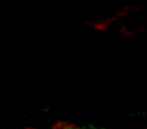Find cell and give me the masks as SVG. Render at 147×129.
Masks as SVG:
<instances>
[{
    "instance_id": "3",
    "label": "cell",
    "mask_w": 147,
    "mask_h": 129,
    "mask_svg": "<svg viewBox=\"0 0 147 129\" xmlns=\"http://www.w3.org/2000/svg\"><path fill=\"white\" fill-rule=\"evenodd\" d=\"M120 36H121V38H134L136 33L131 32V31H128L125 26H121V28H120Z\"/></svg>"
},
{
    "instance_id": "1",
    "label": "cell",
    "mask_w": 147,
    "mask_h": 129,
    "mask_svg": "<svg viewBox=\"0 0 147 129\" xmlns=\"http://www.w3.org/2000/svg\"><path fill=\"white\" fill-rule=\"evenodd\" d=\"M115 22H118V19H117L115 16H111V18H105V19H102V20L91 22V23H88V25L92 26V28L97 29V31L104 32V31H107V29L110 28V25H113V23H115Z\"/></svg>"
},
{
    "instance_id": "6",
    "label": "cell",
    "mask_w": 147,
    "mask_h": 129,
    "mask_svg": "<svg viewBox=\"0 0 147 129\" xmlns=\"http://www.w3.org/2000/svg\"><path fill=\"white\" fill-rule=\"evenodd\" d=\"M23 129H36V128H33V126H25Z\"/></svg>"
},
{
    "instance_id": "7",
    "label": "cell",
    "mask_w": 147,
    "mask_h": 129,
    "mask_svg": "<svg viewBox=\"0 0 147 129\" xmlns=\"http://www.w3.org/2000/svg\"><path fill=\"white\" fill-rule=\"evenodd\" d=\"M143 129H147V128H143Z\"/></svg>"
},
{
    "instance_id": "5",
    "label": "cell",
    "mask_w": 147,
    "mask_h": 129,
    "mask_svg": "<svg viewBox=\"0 0 147 129\" xmlns=\"http://www.w3.org/2000/svg\"><path fill=\"white\" fill-rule=\"evenodd\" d=\"M138 32H140V33H144V32H146V29H144V28H141V29H138Z\"/></svg>"
},
{
    "instance_id": "2",
    "label": "cell",
    "mask_w": 147,
    "mask_h": 129,
    "mask_svg": "<svg viewBox=\"0 0 147 129\" xmlns=\"http://www.w3.org/2000/svg\"><path fill=\"white\" fill-rule=\"evenodd\" d=\"M137 10H138V8H137V6H125V8L120 9V10H118L114 16H115L118 20H120L121 18H125V16H127V15H130L131 12H137Z\"/></svg>"
},
{
    "instance_id": "4",
    "label": "cell",
    "mask_w": 147,
    "mask_h": 129,
    "mask_svg": "<svg viewBox=\"0 0 147 129\" xmlns=\"http://www.w3.org/2000/svg\"><path fill=\"white\" fill-rule=\"evenodd\" d=\"M66 125H68V122H65V120H58V122H55V123L52 125V129H66Z\"/></svg>"
}]
</instances>
